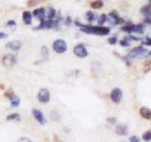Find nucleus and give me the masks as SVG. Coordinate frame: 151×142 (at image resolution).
I'll return each instance as SVG.
<instances>
[{
    "label": "nucleus",
    "mask_w": 151,
    "mask_h": 142,
    "mask_svg": "<svg viewBox=\"0 0 151 142\" xmlns=\"http://www.w3.org/2000/svg\"><path fill=\"white\" fill-rule=\"evenodd\" d=\"M79 32L84 33V34H89V35H98V37H106L110 35L111 33V27H106V25H93V24H83L79 27Z\"/></svg>",
    "instance_id": "nucleus-1"
},
{
    "label": "nucleus",
    "mask_w": 151,
    "mask_h": 142,
    "mask_svg": "<svg viewBox=\"0 0 151 142\" xmlns=\"http://www.w3.org/2000/svg\"><path fill=\"white\" fill-rule=\"evenodd\" d=\"M120 30L122 33H126V34H136V35H141L144 34L146 30V25L144 23H132V22H127L124 25L120 27Z\"/></svg>",
    "instance_id": "nucleus-2"
},
{
    "label": "nucleus",
    "mask_w": 151,
    "mask_h": 142,
    "mask_svg": "<svg viewBox=\"0 0 151 142\" xmlns=\"http://www.w3.org/2000/svg\"><path fill=\"white\" fill-rule=\"evenodd\" d=\"M127 55L130 57L131 59H142V58H147L149 55V49L147 47L144 45H136L132 47V48L127 52Z\"/></svg>",
    "instance_id": "nucleus-3"
},
{
    "label": "nucleus",
    "mask_w": 151,
    "mask_h": 142,
    "mask_svg": "<svg viewBox=\"0 0 151 142\" xmlns=\"http://www.w3.org/2000/svg\"><path fill=\"white\" fill-rule=\"evenodd\" d=\"M108 15V24H110L111 27H119V25H124L125 23H127L129 20H126L125 18H122L119 11L117 10H111L110 13L107 14Z\"/></svg>",
    "instance_id": "nucleus-4"
},
{
    "label": "nucleus",
    "mask_w": 151,
    "mask_h": 142,
    "mask_svg": "<svg viewBox=\"0 0 151 142\" xmlns=\"http://www.w3.org/2000/svg\"><path fill=\"white\" fill-rule=\"evenodd\" d=\"M52 50L57 54H64L68 50L67 42L62 39V38H57V39L53 40V43H52Z\"/></svg>",
    "instance_id": "nucleus-5"
},
{
    "label": "nucleus",
    "mask_w": 151,
    "mask_h": 142,
    "mask_svg": "<svg viewBox=\"0 0 151 142\" xmlns=\"http://www.w3.org/2000/svg\"><path fill=\"white\" fill-rule=\"evenodd\" d=\"M17 62H18V57H17V54H14L13 52L1 55V64H3V67H5V68H13L14 65L17 64Z\"/></svg>",
    "instance_id": "nucleus-6"
},
{
    "label": "nucleus",
    "mask_w": 151,
    "mask_h": 142,
    "mask_svg": "<svg viewBox=\"0 0 151 142\" xmlns=\"http://www.w3.org/2000/svg\"><path fill=\"white\" fill-rule=\"evenodd\" d=\"M73 54L77 57V58H81V59H84L87 58L89 55V52H88V48L87 45L84 43H78L73 47Z\"/></svg>",
    "instance_id": "nucleus-7"
},
{
    "label": "nucleus",
    "mask_w": 151,
    "mask_h": 142,
    "mask_svg": "<svg viewBox=\"0 0 151 142\" xmlns=\"http://www.w3.org/2000/svg\"><path fill=\"white\" fill-rule=\"evenodd\" d=\"M110 99H111L112 103H115V105H120L122 102V99H124V92H122V89L119 87L112 88L111 92H110Z\"/></svg>",
    "instance_id": "nucleus-8"
},
{
    "label": "nucleus",
    "mask_w": 151,
    "mask_h": 142,
    "mask_svg": "<svg viewBox=\"0 0 151 142\" xmlns=\"http://www.w3.org/2000/svg\"><path fill=\"white\" fill-rule=\"evenodd\" d=\"M37 99L38 102L42 103V105H48L49 101H50V91L48 88H40L38 91V94H37Z\"/></svg>",
    "instance_id": "nucleus-9"
},
{
    "label": "nucleus",
    "mask_w": 151,
    "mask_h": 142,
    "mask_svg": "<svg viewBox=\"0 0 151 142\" xmlns=\"http://www.w3.org/2000/svg\"><path fill=\"white\" fill-rule=\"evenodd\" d=\"M32 116L35 120L37 123H39L40 126H45L47 123H48L45 115L43 113V111L39 110V108H33V110H32Z\"/></svg>",
    "instance_id": "nucleus-10"
},
{
    "label": "nucleus",
    "mask_w": 151,
    "mask_h": 142,
    "mask_svg": "<svg viewBox=\"0 0 151 142\" xmlns=\"http://www.w3.org/2000/svg\"><path fill=\"white\" fill-rule=\"evenodd\" d=\"M53 29V19H44L39 24L33 28V30H50Z\"/></svg>",
    "instance_id": "nucleus-11"
},
{
    "label": "nucleus",
    "mask_w": 151,
    "mask_h": 142,
    "mask_svg": "<svg viewBox=\"0 0 151 142\" xmlns=\"http://www.w3.org/2000/svg\"><path fill=\"white\" fill-rule=\"evenodd\" d=\"M5 48L8 50L13 52V53H18V52L23 48V43L20 40H10V42H8V43H5Z\"/></svg>",
    "instance_id": "nucleus-12"
},
{
    "label": "nucleus",
    "mask_w": 151,
    "mask_h": 142,
    "mask_svg": "<svg viewBox=\"0 0 151 142\" xmlns=\"http://www.w3.org/2000/svg\"><path fill=\"white\" fill-rule=\"evenodd\" d=\"M115 133L117 136H127L129 135V126H127L126 123H117L115 125Z\"/></svg>",
    "instance_id": "nucleus-13"
},
{
    "label": "nucleus",
    "mask_w": 151,
    "mask_h": 142,
    "mask_svg": "<svg viewBox=\"0 0 151 142\" xmlns=\"http://www.w3.org/2000/svg\"><path fill=\"white\" fill-rule=\"evenodd\" d=\"M33 18L38 19V22H42L45 19V8L44 6H39V8H34V10L32 11Z\"/></svg>",
    "instance_id": "nucleus-14"
},
{
    "label": "nucleus",
    "mask_w": 151,
    "mask_h": 142,
    "mask_svg": "<svg viewBox=\"0 0 151 142\" xmlns=\"http://www.w3.org/2000/svg\"><path fill=\"white\" fill-rule=\"evenodd\" d=\"M63 19H64V16L59 11H57V15L53 19V30H55V32L60 30V27L63 25Z\"/></svg>",
    "instance_id": "nucleus-15"
},
{
    "label": "nucleus",
    "mask_w": 151,
    "mask_h": 142,
    "mask_svg": "<svg viewBox=\"0 0 151 142\" xmlns=\"http://www.w3.org/2000/svg\"><path fill=\"white\" fill-rule=\"evenodd\" d=\"M22 20L24 25H32L33 24V14L29 10H23L22 13Z\"/></svg>",
    "instance_id": "nucleus-16"
},
{
    "label": "nucleus",
    "mask_w": 151,
    "mask_h": 142,
    "mask_svg": "<svg viewBox=\"0 0 151 142\" xmlns=\"http://www.w3.org/2000/svg\"><path fill=\"white\" fill-rule=\"evenodd\" d=\"M139 115L141 118H144V120L146 121H151V108L149 107H140V110H139Z\"/></svg>",
    "instance_id": "nucleus-17"
},
{
    "label": "nucleus",
    "mask_w": 151,
    "mask_h": 142,
    "mask_svg": "<svg viewBox=\"0 0 151 142\" xmlns=\"http://www.w3.org/2000/svg\"><path fill=\"white\" fill-rule=\"evenodd\" d=\"M97 18H98V15L94 13V10H88L84 14V19H86L87 24H93L94 22H97Z\"/></svg>",
    "instance_id": "nucleus-18"
},
{
    "label": "nucleus",
    "mask_w": 151,
    "mask_h": 142,
    "mask_svg": "<svg viewBox=\"0 0 151 142\" xmlns=\"http://www.w3.org/2000/svg\"><path fill=\"white\" fill-rule=\"evenodd\" d=\"M5 121H8V122H20L22 121V115L19 112H12L5 117Z\"/></svg>",
    "instance_id": "nucleus-19"
},
{
    "label": "nucleus",
    "mask_w": 151,
    "mask_h": 142,
    "mask_svg": "<svg viewBox=\"0 0 151 142\" xmlns=\"http://www.w3.org/2000/svg\"><path fill=\"white\" fill-rule=\"evenodd\" d=\"M49 57H50V53H49L48 47L42 45L40 47V59H42V62H47V60H49Z\"/></svg>",
    "instance_id": "nucleus-20"
},
{
    "label": "nucleus",
    "mask_w": 151,
    "mask_h": 142,
    "mask_svg": "<svg viewBox=\"0 0 151 142\" xmlns=\"http://www.w3.org/2000/svg\"><path fill=\"white\" fill-rule=\"evenodd\" d=\"M103 6H105V1H102V0H92V1L89 3L91 10H100Z\"/></svg>",
    "instance_id": "nucleus-21"
},
{
    "label": "nucleus",
    "mask_w": 151,
    "mask_h": 142,
    "mask_svg": "<svg viewBox=\"0 0 151 142\" xmlns=\"http://www.w3.org/2000/svg\"><path fill=\"white\" fill-rule=\"evenodd\" d=\"M57 15V10L54 6L48 5L45 6V19H54Z\"/></svg>",
    "instance_id": "nucleus-22"
},
{
    "label": "nucleus",
    "mask_w": 151,
    "mask_h": 142,
    "mask_svg": "<svg viewBox=\"0 0 151 142\" xmlns=\"http://www.w3.org/2000/svg\"><path fill=\"white\" fill-rule=\"evenodd\" d=\"M140 14L142 16H149L151 15V4L147 3V4H145V5H142L140 8Z\"/></svg>",
    "instance_id": "nucleus-23"
},
{
    "label": "nucleus",
    "mask_w": 151,
    "mask_h": 142,
    "mask_svg": "<svg viewBox=\"0 0 151 142\" xmlns=\"http://www.w3.org/2000/svg\"><path fill=\"white\" fill-rule=\"evenodd\" d=\"M119 44H120V47H122V48H130L131 47V39L129 38V35L121 38V39L119 40Z\"/></svg>",
    "instance_id": "nucleus-24"
},
{
    "label": "nucleus",
    "mask_w": 151,
    "mask_h": 142,
    "mask_svg": "<svg viewBox=\"0 0 151 142\" xmlns=\"http://www.w3.org/2000/svg\"><path fill=\"white\" fill-rule=\"evenodd\" d=\"M9 105H10L12 108H18L20 106V97H19L18 94H15L12 99H9Z\"/></svg>",
    "instance_id": "nucleus-25"
},
{
    "label": "nucleus",
    "mask_w": 151,
    "mask_h": 142,
    "mask_svg": "<svg viewBox=\"0 0 151 142\" xmlns=\"http://www.w3.org/2000/svg\"><path fill=\"white\" fill-rule=\"evenodd\" d=\"M107 22H108V15H107V14H105V13H102V14L98 15L96 24L97 25H105Z\"/></svg>",
    "instance_id": "nucleus-26"
},
{
    "label": "nucleus",
    "mask_w": 151,
    "mask_h": 142,
    "mask_svg": "<svg viewBox=\"0 0 151 142\" xmlns=\"http://www.w3.org/2000/svg\"><path fill=\"white\" fill-rule=\"evenodd\" d=\"M73 22H74V19L72 18V15H70V14H67V15L64 16V19H63V25L64 27H72Z\"/></svg>",
    "instance_id": "nucleus-27"
},
{
    "label": "nucleus",
    "mask_w": 151,
    "mask_h": 142,
    "mask_svg": "<svg viewBox=\"0 0 151 142\" xmlns=\"http://www.w3.org/2000/svg\"><path fill=\"white\" fill-rule=\"evenodd\" d=\"M49 117H50V120L54 121V122H59L60 120H62V116H60V113L58 111H52Z\"/></svg>",
    "instance_id": "nucleus-28"
},
{
    "label": "nucleus",
    "mask_w": 151,
    "mask_h": 142,
    "mask_svg": "<svg viewBox=\"0 0 151 142\" xmlns=\"http://www.w3.org/2000/svg\"><path fill=\"white\" fill-rule=\"evenodd\" d=\"M141 141L151 142V130H146L142 135H141Z\"/></svg>",
    "instance_id": "nucleus-29"
},
{
    "label": "nucleus",
    "mask_w": 151,
    "mask_h": 142,
    "mask_svg": "<svg viewBox=\"0 0 151 142\" xmlns=\"http://www.w3.org/2000/svg\"><path fill=\"white\" fill-rule=\"evenodd\" d=\"M3 96L5 97L6 99H12L14 96H15V91H13L12 88H9V89H4V93H3Z\"/></svg>",
    "instance_id": "nucleus-30"
},
{
    "label": "nucleus",
    "mask_w": 151,
    "mask_h": 142,
    "mask_svg": "<svg viewBox=\"0 0 151 142\" xmlns=\"http://www.w3.org/2000/svg\"><path fill=\"white\" fill-rule=\"evenodd\" d=\"M140 43H141V45H144V47H151V37L146 35L144 38H141Z\"/></svg>",
    "instance_id": "nucleus-31"
},
{
    "label": "nucleus",
    "mask_w": 151,
    "mask_h": 142,
    "mask_svg": "<svg viewBox=\"0 0 151 142\" xmlns=\"http://www.w3.org/2000/svg\"><path fill=\"white\" fill-rule=\"evenodd\" d=\"M119 37L117 35H111V37H108V39H107V43L110 44V45H116V44H119Z\"/></svg>",
    "instance_id": "nucleus-32"
},
{
    "label": "nucleus",
    "mask_w": 151,
    "mask_h": 142,
    "mask_svg": "<svg viewBox=\"0 0 151 142\" xmlns=\"http://www.w3.org/2000/svg\"><path fill=\"white\" fill-rule=\"evenodd\" d=\"M5 27L9 28V29H15L17 28V22L14 20V19H10V20H8L5 23Z\"/></svg>",
    "instance_id": "nucleus-33"
},
{
    "label": "nucleus",
    "mask_w": 151,
    "mask_h": 142,
    "mask_svg": "<svg viewBox=\"0 0 151 142\" xmlns=\"http://www.w3.org/2000/svg\"><path fill=\"white\" fill-rule=\"evenodd\" d=\"M106 122L108 125H112V126H115V125H117L119 122H117V118L115 117V116H111V117H107L106 118Z\"/></svg>",
    "instance_id": "nucleus-34"
},
{
    "label": "nucleus",
    "mask_w": 151,
    "mask_h": 142,
    "mask_svg": "<svg viewBox=\"0 0 151 142\" xmlns=\"http://www.w3.org/2000/svg\"><path fill=\"white\" fill-rule=\"evenodd\" d=\"M127 141H129V142H141V137L136 136V135H131Z\"/></svg>",
    "instance_id": "nucleus-35"
},
{
    "label": "nucleus",
    "mask_w": 151,
    "mask_h": 142,
    "mask_svg": "<svg viewBox=\"0 0 151 142\" xmlns=\"http://www.w3.org/2000/svg\"><path fill=\"white\" fill-rule=\"evenodd\" d=\"M142 23H144L145 25H150V27H151V15H149V16H144Z\"/></svg>",
    "instance_id": "nucleus-36"
},
{
    "label": "nucleus",
    "mask_w": 151,
    "mask_h": 142,
    "mask_svg": "<svg viewBox=\"0 0 151 142\" xmlns=\"http://www.w3.org/2000/svg\"><path fill=\"white\" fill-rule=\"evenodd\" d=\"M17 142H33V141H32L30 137H28V136H23V137H20V138H19Z\"/></svg>",
    "instance_id": "nucleus-37"
},
{
    "label": "nucleus",
    "mask_w": 151,
    "mask_h": 142,
    "mask_svg": "<svg viewBox=\"0 0 151 142\" xmlns=\"http://www.w3.org/2000/svg\"><path fill=\"white\" fill-rule=\"evenodd\" d=\"M38 1H39V0H29V1L27 3V5L29 6V8H35V5H37Z\"/></svg>",
    "instance_id": "nucleus-38"
},
{
    "label": "nucleus",
    "mask_w": 151,
    "mask_h": 142,
    "mask_svg": "<svg viewBox=\"0 0 151 142\" xmlns=\"http://www.w3.org/2000/svg\"><path fill=\"white\" fill-rule=\"evenodd\" d=\"M6 37H8V34H6V33H3V32H0V40H1V39H5Z\"/></svg>",
    "instance_id": "nucleus-39"
},
{
    "label": "nucleus",
    "mask_w": 151,
    "mask_h": 142,
    "mask_svg": "<svg viewBox=\"0 0 151 142\" xmlns=\"http://www.w3.org/2000/svg\"><path fill=\"white\" fill-rule=\"evenodd\" d=\"M0 89H5V87H4L3 84H0Z\"/></svg>",
    "instance_id": "nucleus-40"
},
{
    "label": "nucleus",
    "mask_w": 151,
    "mask_h": 142,
    "mask_svg": "<svg viewBox=\"0 0 151 142\" xmlns=\"http://www.w3.org/2000/svg\"><path fill=\"white\" fill-rule=\"evenodd\" d=\"M147 57H150V58H151V50H149V55Z\"/></svg>",
    "instance_id": "nucleus-41"
},
{
    "label": "nucleus",
    "mask_w": 151,
    "mask_h": 142,
    "mask_svg": "<svg viewBox=\"0 0 151 142\" xmlns=\"http://www.w3.org/2000/svg\"><path fill=\"white\" fill-rule=\"evenodd\" d=\"M102 1H110V0H102Z\"/></svg>",
    "instance_id": "nucleus-42"
},
{
    "label": "nucleus",
    "mask_w": 151,
    "mask_h": 142,
    "mask_svg": "<svg viewBox=\"0 0 151 142\" xmlns=\"http://www.w3.org/2000/svg\"><path fill=\"white\" fill-rule=\"evenodd\" d=\"M147 3H150V4H151V0H147Z\"/></svg>",
    "instance_id": "nucleus-43"
},
{
    "label": "nucleus",
    "mask_w": 151,
    "mask_h": 142,
    "mask_svg": "<svg viewBox=\"0 0 151 142\" xmlns=\"http://www.w3.org/2000/svg\"><path fill=\"white\" fill-rule=\"evenodd\" d=\"M120 142H129V141H120Z\"/></svg>",
    "instance_id": "nucleus-44"
},
{
    "label": "nucleus",
    "mask_w": 151,
    "mask_h": 142,
    "mask_svg": "<svg viewBox=\"0 0 151 142\" xmlns=\"http://www.w3.org/2000/svg\"><path fill=\"white\" fill-rule=\"evenodd\" d=\"M39 1H45V0H39Z\"/></svg>",
    "instance_id": "nucleus-45"
},
{
    "label": "nucleus",
    "mask_w": 151,
    "mask_h": 142,
    "mask_svg": "<svg viewBox=\"0 0 151 142\" xmlns=\"http://www.w3.org/2000/svg\"><path fill=\"white\" fill-rule=\"evenodd\" d=\"M58 142H62V141H58Z\"/></svg>",
    "instance_id": "nucleus-46"
}]
</instances>
